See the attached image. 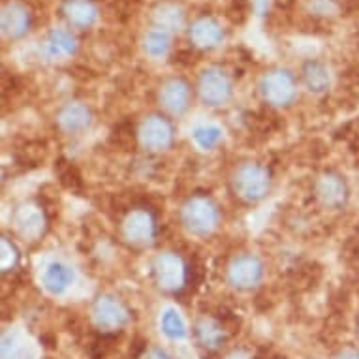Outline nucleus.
Masks as SVG:
<instances>
[{"mask_svg": "<svg viewBox=\"0 0 359 359\" xmlns=\"http://www.w3.org/2000/svg\"><path fill=\"white\" fill-rule=\"evenodd\" d=\"M60 179H62V183L68 184L70 189H76L81 184V179H79V173H77L72 165H68L65 171H60Z\"/></svg>", "mask_w": 359, "mask_h": 359, "instance_id": "1", "label": "nucleus"}]
</instances>
